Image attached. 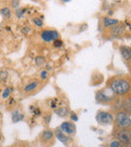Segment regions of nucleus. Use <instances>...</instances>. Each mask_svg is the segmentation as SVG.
I'll use <instances>...</instances> for the list:
<instances>
[{
	"mask_svg": "<svg viewBox=\"0 0 131 147\" xmlns=\"http://www.w3.org/2000/svg\"><path fill=\"white\" fill-rule=\"evenodd\" d=\"M30 31V28H29L28 26H25V27H23L22 28V30H21V32L23 33V34H27V33Z\"/></svg>",
	"mask_w": 131,
	"mask_h": 147,
	"instance_id": "obj_30",
	"label": "nucleus"
},
{
	"mask_svg": "<svg viewBox=\"0 0 131 147\" xmlns=\"http://www.w3.org/2000/svg\"><path fill=\"white\" fill-rule=\"evenodd\" d=\"M34 63L37 67H45L47 65V61H45V57L43 55H37L34 59Z\"/></svg>",
	"mask_w": 131,
	"mask_h": 147,
	"instance_id": "obj_18",
	"label": "nucleus"
},
{
	"mask_svg": "<svg viewBox=\"0 0 131 147\" xmlns=\"http://www.w3.org/2000/svg\"><path fill=\"white\" fill-rule=\"evenodd\" d=\"M70 112H71L70 109L66 106H61V107H59V108L55 109V113L59 118H66L67 116L70 115Z\"/></svg>",
	"mask_w": 131,
	"mask_h": 147,
	"instance_id": "obj_15",
	"label": "nucleus"
},
{
	"mask_svg": "<svg viewBox=\"0 0 131 147\" xmlns=\"http://www.w3.org/2000/svg\"><path fill=\"white\" fill-rule=\"evenodd\" d=\"M29 110H30L31 114L33 115V117H39V116H41V114H43L41 109L36 106H33V105H31V106L29 107Z\"/></svg>",
	"mask_w": 131,
	"mask_h": 147,
	"instance_id": "obj_19",
	"label": "nucleus"
},
{
	"mask_svg": "<svg viewBox=\"0 0 131 147\" xmlns=\"http://www.w3.org/2000/svg\"><path fill=\"white\" fill-rule=\"evenodd\" d=\"M51 120V113H45V114L43 115V122L45 123V125H49Z\"/></svg>",
	"mask_w": 131,
	"mask_h": 147,
	"instance_id": "obj_22",
	"label": "nucleus"
},
{
	"mask_svg": "<svg viewBox=\"0 0 131 147\" xmlns=\"http://www.w3.org/2000/svg\"><path fill=\"white\" fill-rule=\"evenodd\" d=\"M53 69V67H51V65H47H47H45V69H47V71H49V69Z\"/></svg>",
	"mask_w": 131,
	"mask_h": 147,
	"instance_id": "obj_31",
	"label": "nucleus"
},
{
	"mask_svg": "<svg viewBox=\"0 0 131 147\" xmlns=\"http://www.w3.org/2000/svg\"><path fill=\"white\" fill-rule=\"evenodd\" d=\"M11 1V7L14 9L19 8V3H20V0H10Z\"/></svg>",
	"mask_w": 131,
	"mask_h": 147,
	"instance_id": "obj_27",
	"label": "nucleus"
},
{
	"mask_svg": "<svg viewBox=\"0 0 131 147\" xmlns=\"http://www.w3.org/2000/svg\"><path fill=\"white\" fill-rule=\"evenodd\" d=\"M0 14L2 15L5 19H10L11 16H12V12H11L10 7H3V8H1Z\"/></svg>",
	"mask_w": 131,
	"mask_h": 147,
	"instance_id": "obj_17",
	"label": "nucleus"
},
{
	"mask_svg": "<svg viewBox=\"0 0 131 147\" xmlns=\"http://www.w3.org/2000/svg\"><path fill=\"white\" fill-rule=\"evenodd\" d=\"M59 128L63 130V132H65L67 135H73L76 133V125L75 123H73L72 121H65L61 124Z\"/></svg>",
	"mask_w": 131,
	"mask_h": 147,
	"instance_id": "obj_11",
	"label": "nucleus"
},
{
	"mask_svg": "<svg viewBox=\"0 0 131 147\" xmlns=\"http://www.w3.org/2000/svg\"><path fill=\"white\" fill-rule=\"evenodd\" d=\"M39 77H41V79L43 81L47 80V78H49V71H47V69H43V71L39 73Z\"/></svg>",
	"mask_w": 131,
	"mask_h": 147,
	"instance_id": "obj_25",
	"label": "nucleus"
},
{
	"mask_svg": "<svg viewBox=\"0 0 131 147\" xmlns=\"http://www.w3.org/2000/svg\"><path fill=\"white\" fill-rule=\"evenodd\" d=\"M37 87H38V82H37V81H32V82H29L27 85H25L23 90H24V93L29 94V93L34 92L37 89Z\"/></svg>",
	"mask_w": 131,
	"mask_h": 147,
	"instance_id": "obj_16",
	"label": "nucleus"
},
{
	"mask_svg": "<svg viewBox=\"0 0 131 147\" xmlns=\"http://www.w3.org/2000/svg\"><path fill=\"white\" fill-rule=\"evenodd\" d=\"M24 117H25L24 114L20 110H18V109H15V110L11 111V120H12L13 123H17L24 120Z\"/></svg>",
	"mask_w": 131,
	"mask_h": 147,
	"instance_id": "obj_14",
	"label": "nucleus"
},
{
	"mask_svg": "<svg viewBox=\"0 0 131 147\" xmlns=\"http://www.w3.org/2000/svg\"><path fill=\"white\" fill-rule=\"evenodd\" d=\"M55 138L57 139V140L59 141V142L63 143L65 145H68L69 143L72 141V138H71L69 135H67L65 132H63V130H61L59 127H57V128L55 129Z\"/></svg>",
	"mask_w": 131,
	"mask_h": 147,
	"instance_id": "obj_10",
	"label": "nucleus"
},
{
	"mask_svg": "<svg viewBox=\"0 0 131 147\" xmlns=\"http://www.w3.org/2000/svg\"><path fill=\"white\" fill-rule=\"evenodd\" d=\"M61 1H63V2H69L70 0H61Z\"/></svg>",
	"mask_w": 131,
	"mask_h": 147,
	"instance_id": "obj_33",
	"label": "nucleus"
},
{
	"mask_svg": "<svg viewBox=\"0 0 131 147\" xmlns=\"http://www.w3.org/2000/svg\"><path fill=\"white\" fill-rule=\"evenodd\" d=\"M119 111H123V112L127 113V114L131 116V96L130 95L124 96L120 100Z\"/></svg>",
	"mask_w": 131,
	"mask_h": 147,
	"instance_id": "obj_9",
	"label": "nucleus"
},
{
	"mask_svg": "<svg viewBox=\"0 0 131 147\" xmlns=\"http://www.w3.org/2000/svg\"><path fill=\"white\" fill-rule=\"evenodd\" d=\"M122 143L120 142L119 140H117V139H114V140H112L110 142V144H109V147H122Z\"/></svg>",
	"mask_w": 131,
	"mask_h": 147,
	"instance_id": "obj_24",
	"label": "nucleus"
},
{
	"mask_svg": "<svg viewBox=\"0 0 131 147\" xmlns=\"http://www.w3.org/2000/svg\"><path fill=\"white\" fill-rule=\"evenodd\" d=\"M96 102L100 103V104L104 105H110L113 104L114 102H116L117 96L110 90L109 88L102 89V90H99L96 93Z\"/></svg>",
	"mask_w": 131,
	"mask_h": 147,
	"instance_id": "obj_2",
	"label": "nucleus"
},
{
	"mask_svg": "<svg viewBox=\"0 0 131 147\" xmlns=\"http://www.w3.org/2000/svg\"><path fill=\"white\" fill-rule=\"evenodd\" d=\"M41 37L45 42L49 43L59 38V34L55 29H43L41 32Z\"/></svg>",
	"mask_w": 131,
	"mask_h": 147,
	"instance_id": "obj_8",
	"label": "nucleus"
},
{
	"mask_svg": "<svg viewBox=\"0 0 131 147\" xmlns=\"http://www.w3.org/2000/svg\"><path fill=\"white\" fill-rule=\"evenodd\" d=\"M105 33H106L107 39L120 38L125 33V25L123 24V23L119 22L118 24L114 25V26L110 27V28H107Z\"/></svg>",
	"mask_w": 131,
	"mask_h": 147,
	"instance_id": "obj_5",
	"label": "nucleus"
},
{
	"mask_svg": "<svg viewBox=\"0 0 131 147\" xmlns=\"http://www.w3.org/2000/svg\"><path fill=\"white\" fill-rule=\"evenodd\" d=\"M55 132L51 129H45L39 134V141L41 144L47 147H51V145L55 144Z\"/></svg>",
	"mask_w": 131,
	"mask_h": 147,
	"instance_id": "obj_7",
	"label": "nucleus"
},
{
	"mask_svg": "<svg viewBox=\"0 0 131 147\" xmlns=\"http://www.w3.org/2000/svg\"><path fill=\"white\" fill-rule=\"evenodd\" d=\"M115 128H131V117L123 111H118L114 118Z\"/></svg>",
	"mask_w": 131,
	"mask_h": 147,
	"instance_id": "obj_3",
	"label": "nucleus"
},
{
	"mask_svg": "<svg viewBox=\"0 0 131 147\" xmlns=\"http://www.w3.org/2000/svg\"><path fill=\"white\" fill-rule=\"evenodd\" d=\"M119 51H120L121 57H122L123 61L128 63L131 59V47H128V45H121V47H119Z\"/></svg>",
	"mask_w": 131,
	"mask_h": 147,
	"instance_id": "obj_12",
	"label": "nucleus"
},
{
	"mask_svg": "<svg viewBox=\"0 0 131 147\" xmlns=\"http://www.w3.org/2000/svg\"><path fill=\"white\" fill-rule=\"evenodd\" d=\"M7 76H8L7 71H0V81H5L7 79Z\"/></svg>",
	"mask_w": 131,
	"mask_h": 147,
	"instance_id": "obj_29",
	"label": "nucleus"
},
{
	"mask_svg": "<svg viewBox=\"0 0 131 147\" xmlns=\"http://www.w3.org/2000/svg\"><path fill=\"white\" fill-rule=\"evenodd\" d=\"M120 21L116 18H112V17H109V16H104L102 18V25L105 29L107 28H110V27L114 26V25L118 24Z\"/></svg>",
	"mask_w": 131,
	"mask_h": 147,
	"instance_id": "obj_13",
	"label": "nucleus"
},
{
	"mask_svg": "<svg viewBox=\"0 0 131 147\" xmlns=\"http://www.w3.org/2000/svg\"><path fill=\"white\" fill-rule=\"evenodd\" d=\"M107 88L117 97H124L131 93V82L125 77L115 76L107 81Z\"/></svg>",
	"mask_w": 131,
	"mask_h": 147,
	"instance_id": "obj_1",
	"label": "nucleus"
},
{
	"mask_svg": "<svg viewBox=\"0 0 131 147\" xmlns=\"http://www.w3.org/2000/svg\"><path fill=\"white\" fill-rule=\"evenodd\" d=\"M115 139L119 140L122 145H126L131 143V128H123L118 129L114 127V132H113Z\"/></svg>",
	"mask_w": 131,
	"mask_h": 147,
	"instance_id": "obj_4",
	"label": "nucleus"
},
{
	"mask_svg": "<svg viewBox=\"0 0 131 147\" xmlns=\"http://www.w3.org/2000/svg\"><path fill=\"white\" fill-rule=\"evenodd\" d=\"M96 121L100 125L109 126V125L114 123V116L112 115V113L108 112V111L100 110L96 114Z\"/></svg>",
	"mask_w": 131,
	"mask_h": 147,
	"instance_id": "obj_6",
	"label": "nucleus"
},
{
	"mask_svg": "<svg viewBox=\"0 0 131 147\" xmlns=\"http://www.w3.org/2000/svg\"><path fill=\"white\" fill-rule=\"evenodd\" d=\"M127 65H128V67L130 69V71H131V59L128 61V63H127Z\"/></svg>",
	"mask_w": 131,
	"mask_h": 147,
	"instance_id": "obj_32",
	"label": "nucleus"
},
{
	"mask_svg": "<svg viewBox=\"0 0 131 147\" xmlns=\"http://www.w3.org/2000/svg\"><path fill=\"white\" fill-rule=\"evenodd\" d=\"M53 47H61V45H63V40H61V38H57V39H55V40L53 41Z\"/></svg>",
	"mask_w": 131,
	"mask_h": 147,
	"instance_id": "obj_28",
	"label": "nucleus"
},
{
	"mask_svg": "<svg viewBox=\"0 0 131 147\" xmlns=\"http://www.w3.org/2000/svg\"><path fill=\"white\" fill-rule=\"evenodd\" d=\"M32 22H33V24H34L35 26H37V27H43V18H39V17H33Z\"/></svg>",
	"mask_w": 131,
	"mask_h": 147,
	"instance_id": "obj_21",
	"label": "nucleus"
},
{
	"mask_svg": "<svg viewBox=\"0 0 131 147\" xmlns=\"http://www.w3.org/2000/svg\"><path fill=\"white\" fill-rule=\"evenodd\" d=\"M69 116H70V119H71V121H72V122H77V121L79 120L78 115H77V113L74 112V111H71Z\"/></svg>",
	"mask_w": 131,
	"mask_h": 147,
	"instance_id": "obj_26",
	"label": "nucleus"
},
{
	"mask_svg": "<svg viewBox=\"0 0 131 147\" xmlns=\"http://www.w3.org/2000/svg\"><path fill=\"white\" fill-rule=\"evenodd\" d=\"M25 11H26V8H17L15 9V15L17 18H21L24 15Z\"/></svg>",
	"mask_w": 131,
	"mask_h": 147,
	"instance_id": "obj_23",
	"label": "nucleus"
},
{
	"mask_svg": "<svg viewBox=\"0 0 131 147\" xmlns=\"http://www.w3.org/2000/svg\"><path fill=\"white\" fill-rule=\"evenodd\" d=\"M12 91H13V88L12 87H7L5 90H3V92H2V98L3 99H8L9 97H10V94L12 93Z\"/></svg>",
	"mask_w": 131,
	"mask_h": 147,
	"instance_id": "obj_20",
	"label": "nucleus"
}]
</instances>
